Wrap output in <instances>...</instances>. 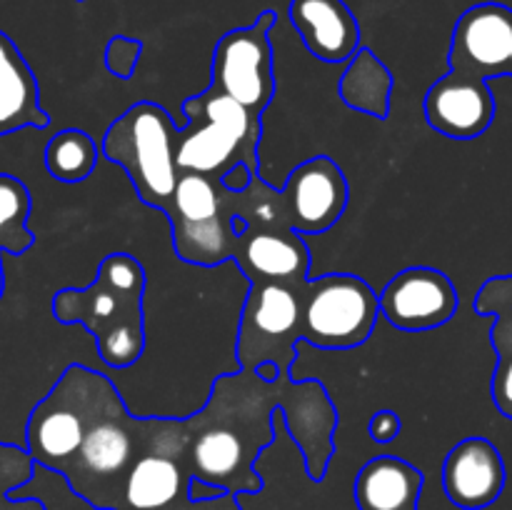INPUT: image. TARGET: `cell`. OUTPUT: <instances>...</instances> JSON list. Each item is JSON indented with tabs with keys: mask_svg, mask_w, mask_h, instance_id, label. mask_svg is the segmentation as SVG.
<instances>
[{
	"mask_svg": "<svg viewBox=\"0 0 512 510\" xmlns=\"http://www.w3.org/2000/svg\"><path fill=\"white\" fill-rule=\"evenodd\" d=\"M425 475L398 455H378L360 468L353 495L360 510H420Z\"/></svg>",
	"mask_w": 512,
	"mask_h": 510,
	"instance_id": "20",
	"label": "cell"
},
{
	"mask_svg": "<svg viewBox=\"0 0 512 510\" xmlns=\"http://www.w3.org/2000/svg\"><path fill=\"white\" fill-rule=\"evenodd\" d=\"M390 95H393V75L383 60L368 48H360L348 60L343 78H340V98L348 108L365 115L385 120L390 113Z\"/></svg>",
	"mask_w": 512,
	"mask_h": 510,
	"instance_id": "22",
	"label": "cell"
},
{
	"mask_svg": "<svg viewBox=\"0 0 512 510\" xmlns=\"http://www.w3.org/2000/svg\"><path fill=\"white\" fill-rule=\"evenodd\" d=\"M400 430H403V420L398 418L395 410H378L368 425V433L375 443H390L398 438Z\"/></svg>",
	"mask_w": 512,
	"mask_h": 510,
	"instance_id": "27",
	"label": "cell"
},
{
	"mask_svg": "<svg viewBox=\"0 0 512 510\" xmlns=\"http://www.w3.org/2000/svg\"><path fill=\"white\" fill-rule=\"evenodd\" d=\"M30 210H33V200L23 180L0 173V248L3 253L23 255L33 248L35 233L28 228Z\"/></svg>",
	"mask_w": 512,
	"mask_h": 510,
	"instance_id": "24",
	"label": "cell"
},
{
	"mask_svg": "<svg viewBox=\"0 0 512 510\" xmlns=\"http://www.w3.org/2000/svg\"><path fill=\"white\" fill-rule=\"evenodd\" d=\"M50 115L40 105L33 68L10 35L0 30V138L23 128H48Z\"/></svg>",
	"mask_w": 512,
	"mask_h": 510,
	"instance_id": "19",
	"label": "cell"
},
{
	"mask_svg": "<svg viewBox=\"0 0 512 510\" xmlns=\"http://www.w3.org/2000/svg\"><path fill=\"white\" fill-rule=\"evenodd\" d=\"M288 18L323 63H348L360 50V23L345 0H290Z\"/></svg>",
	"mask_w": 512,
	"mask_h": 510,
	"instance_id": "18",
	"label": "cell"
},
{
	"mask_svg": "<svg viewBox=\"0 0 512 510\" xmlns=\"http://www.w3.org/2000/svg\"><path fill=\"white\" fill-rule=\"evenodd\" d=\"M3 253V248H0ZM3 290H5V273H3V260H0V298H3Z\"/></svg>",
	"mask_w": 512,
	"mask_h": 510,
	"instance_id": "30",
	"label": "cell"
},
{
	"mask_svg": "<svg viewBox=\"0 0 512 510\" xmlns=\"http://www.w3.org/2000/svg\"><path fill=\"white\" fill-rule=\"evenodd\" d=\"M348 198L343 168L330 155H315L290 170L280 190L285 225L303 235L325 233L343 218Z\"/></svg>",
	"mask_w": 512,
	"mask_h": 510,
	"instance_id": "12",
	"label": "cell"
},
{
	"mask_svg": "<svg viewBox=\"0 0 512 510\" xmlns=\"http://www.w3.org/2000/svg\"><path fill=\"white\" fill-rule=\"evenodd\" d=\"M193 470L185 458L180 420L148 418L145 450L125 475L113 510H240L235 495L190 498Z\"/></svg>",
	"mask_w": 512,
	"mask_h": 510,
	"instance_id": "6",
	"label": "cell"
},
{
	"mask_svg": "<svg viewBox=\"0 0 512 510\" xmlns=\"http://www.w3.org/2000/svg\"><path fill=\"white\" fill-rule=\"evenodd\" d=\"M275 20V10H263L253 25L225 33L213 50L210 85L238 100L255 115H263L275 98V65L270 45Z\"/></svg>",
	"mask_w": 512,
	"mask_h": 510,
	"instance_id": "11",
	"label": "cell"
},
{
	"mask_svg": "<svg viewBox=\"0 0 512 510\" xmlns=\"http://www.w3.org/2000/svg\"><path fill=\"white\" fill-rule=\"evenodd\" d=\"M108 375L85 365H68L50 393L30 410L25 423V450L38 465L63 473L88 430L90 415L103 395Z\"/></svg>",
	"mask_w": 512,
	"mask_h": 510,
	"instance_id": "8",
	"label": "cell"
},
{
	"mask_svg": "<svg viewBox=\"0 0 512 510\" xmlns=\"http://www.w3.org/2000/svg\"><path fill=\"white\" fill-rule=\"evenodd\" d=\"M473 308L483 318H493L490 343L495 350V370L490 395L495 408L512 420V275L485 280L475 295Z\"/></svg>",
	"mask_w": 512,
	"mask_h": 510,
	"instance_id": "21",
	"label": "cell"
},
{
	"mask_svg": "<svg viewBox=\"0 0 512 510\" xmlns=\"http://www.w3.org/2000/svg\"><path fill=\"white\" fill-rule=\"evenodd\" d=\"M175 128L168 110L150 100L130 105L103 135V155L120 165L135 193L150 208L165 213L178 190L180 168L175 158Z\"/></svg>",
	"mask_w": 512,
	"mask_h": 510,
	"instance_id": "5",
	"label": "cell"
},
{
	"mask_svg": "<svg viewBox=\"0 0 512 510\" xmlns=\"http://www.w3.org/2000/svg\"><path fill=\"white\" fill-rule=\"evenodd\" d=\"M145 285L138 258L105 255L93 283L53 295V315L63 325H83L108 368H128L145 350Z\"/></svg>",
	"mask_w": 512,
	"mask_h": 510,
	"instance_id": "2",
	"label": "cell"
},
{
	"mask_svg": "<svg viewBox=\"0 0 512 510\" xmlns=\"http://www.w3.org/2000/svg\"><path fill=\"white\" fill-rule=\"evenodd\" d=\"M148 418L130 415L113 383L105 385L73 463L63 470L70 488L95 510H113L125 475L145 450Z\"/></svg>",
	"mask_w": 512,
	"mask_h": 510,
	"instance_id": "4",
	"label": "cell"
},
{
	"mask_svg": "<svg viewBox=\"0 0 512 510\" xmlns=\"http://www.w3.org/2000/svg\"><path fill=\"white\" fill-rule=\"evenodd\" d=\"M253 178L255 175L250 173L248 165H235L228 175H223V185L228 190H233V193H243V190H248V185L253 183Z\"/></svg>",
	"mask_w": 512,
	"mask_h": 510,
	"instance_id": "28",
	"label": "cell"
},
{
	"mask_svg": "<svg viewBox=\"0 0 512 510\" xmlns=\"http://www.w3.org/2000/svg\"><path fill=\"white\" fill-rule=\"evenodd\" d=\"M280 415L303 453L310 480L320 483L335 453L338 428V410L325 385L293 378L268 383L245 368L220 375L210 388L208 403L180 420L193 478L218 485L230 495L263 490V478L253 465L273 445Z\"/></svg>",
	"mask_w": 512,
	"mask_h": 510,
	"instance_id": "1",
	"label": "cell"
},
{
	"mask_svg": "<svg viewBox=\"0 0 512 510\" xmlns=\"http://www.w3.org/2000/svg\"><path fill=\"white\" fill-rule=\"evenodd\" d=\"M505 460L488 438L460 440L443 463V488L450 503L463 510H483L503 495Z\"/></svg>",
	"mask_w": 512,
	"mask_h": 510,
	"instance_id": "16",
	"label": "cell"
},
{
	"mask_svg": "<svg viewBox=\"0 0 512 510\" xmlns=\"http://www.w3.org/2000/svg\"><path fill=\"white\" fill-rule=\"evenodd\" d=\"M303 340V293L280 283H250L238 323V363L255 370L275 363L280 375L293 378L298 358L295 345Z\"/></svg>",
	"mask_w": 512,
	"mask_h": 510,
	"instance_id": "10",
	"label": "cell"
},
{
	"mask_svg": "<svg viewBox=\"0 0 512 510\" xmlns=\"http://www.w3.org/2000/svg\"><path fill=\"white\" fill-rule=\"evenodd\" d=\"M255 373L263 380H268V383H273V380L278 378H288V375H280V368L275 363H260L258 368H255Z\"/></svg>",
	"mask_w": 512,
	"mask_h": 510,
	"instance_id": "29",
	"label": "cell"
},
{
	"mask_svg": "<svg viewBox=\"0 0 512 510\" xmlns=\"http://www.w3.org/2000/svg\"><path fill=\"white\" fill-rule=\"evenodd\" d=\"M163 215L170 220L175 255L183 263L213 268L238 255V208L235 193L225 188L223 180L203 173H180L178 190Z\"/></svg>",
	"mask_w": 512,
	"mask_h": 510,
	"instance_id": "7",
	"label": "cell"
},
{
	"mask_svg": "<svg viewBox=\"0 0 512 510\" xmlns=\"http://www.w3.org/2000/svg\"><path fill=\"white\" fill-rule=\"evenodd\" d=\"M235 263L250 283H280L303 293L310 280V248L295 230H245Z\"/></svg>",
	"mask_w": 512,
	"mask_h": 510,
	"instance_id": "17",
	"label": "cell"
},
{
	"mask_svg": "<svg viewBox=\"0 0 512 510\" xmlns=\"http://www.w3.org/2000/svg\"><path fill=\"white\" fill-rule=\"evenodd\" d=\"M35 460L20 445L0 443V510H45L40 500L10 498V490L20 488L33 478Z\"/></svg>",
	"mask_w": 512,
	"mask_h": 510,
	"instance_id": "25",
	"label": "cell"
},
{
	"mask_svg": "<svg viewBox=\"0 0 512 510\" xmlns=\"http://www.w3.org/2000/svg\"><path fill=\"white\" fill-rule=\"evenodd\" d=\"M143 55V40L128 38V35H115L105 45V68L120 80L133 78L135 68Z\"/></svg>",
	"mask_w": 512,
	"mask_h": 510,
	"instance_id": "26",
	"label": "cell"
},
{
	"mask_svg": "<svg viewBox=\"0 0 512 510\" xmlns=\"http://www.w3.org/2000/svg\"><path fill=\"white\" fill-rule=\"evenodd\" d=\"M45 170L60 183H83L98 163V145L85 130L65 128L45 145Z\"/></svg>",
	"mask_w": 512,
	"mask_h": 510,
	"instance_id": "23",
	"label": "cell"
},
{
	"mask_svg": "<svg viewBox=\"0 0 512 510\" xmlns=\"http://www.w3.org/2000/svg\"><path fill=\"white\" fill-rule=\"evenodd\" d=\"M512 55V8L503 3H478L465 10L453 28L450 70L473 78H508Z\"/></svg>",
	"mask_w": 512,
	"mask_h": 510,
	"instance_id": "14",
	"label": "cell"
},
{
	"mask_svg": "<svg viewBox=\"0 0 512 510\" xmlns=\"http://www.w3.org/2000/svg\"><path fill=\"white\" fill-rule=\"evenodd\" d=\"M378 315V293L360 275H320L303 290V340L315 348H358L373 335Z\"/></svg>",
	"mask_w": 512,
	"mask_h": 510,
	"instance_id": "9",
	"label": "cell"
},
{
	"mask_svg": "<svg viewBox=\"0 0 512 510\" xmlns=\"http://www.w3.org/2000/svg\"><path fill=\"white\" fill-rule=\"evenodd\" d=\"M378 298L380 315L405 333H423L450 323L460 305L453 280L443 270L428 265L400 270Z\"/></svg>",
	"mask_w": 512,
	"mask_h": 510,
	"instance_id": "13",
	"label": "cell"
},
{
	"mask_svg": "<svg viewBox=\"0 0 512 510\" xmlns=\"http://www.w3.org/2000/svg\"><path fill=\"white\" fill-rule=\"evenodd\" d=\"M508 78H512V55H510V70H508Z\"/></svg>",
	"mask_w": 512,
	"mask_h": 510,
	"instance_id": "31",
	"label": "cell"
},
{
	"mask_svg": "<svg viewBox=\"0 0 512 510\" xmlns=\"http://www.w3.org/2000/svg\"><path fill=\"white\" fill-rule=\"evenodd\" d=\"M185 128L175 138V158L180 173H203L223 180L235 165H248L260 175V115L208 85L203 93L183 103Z\"/></svg>",
	"mask_w": 512,
	"mask_h": 510,
	"instance_id": "3",
	"label": "cell"
},
{
	"mask_svg": "<svg viewBox=\"0 0 512 510\" xmlns=\"http://www.w3.org/2000/svg\"><path fill=\"white\" fill-rule=\"evenodd\" d=\"M425 120L450 140L480 138L495 120L490 80L448 70L425 93Z\"/></svg>",
	"mask_w": 512,
	"mask_h": 510,
	"instance_id": "15",
	"label": "cell"
}]
</instances>
